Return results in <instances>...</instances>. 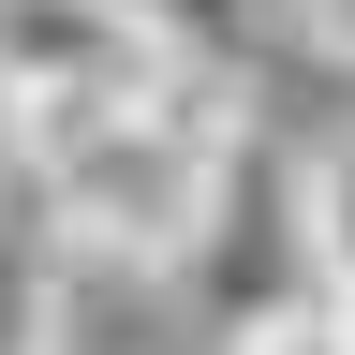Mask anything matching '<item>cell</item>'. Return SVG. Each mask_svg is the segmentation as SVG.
Here are the masks:
<instances>
[{
	"mask_svg": "<svg viewBox=\"0 0 355 355\" xmlns=\"http://www.w3.org/2000/svg\"><path fill=\"white\" fill-rule=\"evenodd\" d=\"M15 148H30V207H44L60 266H178L193 222H207L222 148H237V104H222V74L163 60L148 89L15 119Z\"/></svg>",
	"mask_w": 355,
	"mask_h": 355,
	"instance_id": "1",
	"label": "cell"
},
{
	"mask_svg": "<svg viewBox=\"0 0 355 355\" xmlns=\"http://www.w3.org/2000/svg\"><path fill=\"white\" fill-rule=\"evenodd\" d=\"M148 74H163V30L133 0H0V119H60Z\"/></svg>",
	"mask_w": 355,
	"mask_h": 355,
	"instance_id": "2",
	"label": "cell"
},
{
	"mask_svg": "<svg viewBox=\"0 0 355 355\" xmlns=\"http://www.w3.org/2000/svg\"><path fill=\"white\" fill-rule=\"evenodd\" d=\"M296 237H311V282L355 296V148H311L296 163Z\"/></svg>",
	"mask_w": 355,
	"mask_h": 355,
	"instance_id": "3",
	"label": "cell"
},
{
	"mask_svg": "<svg viewBox=\"0 0 355 355\" xmlns=\"http://www.w3.org/2000/svg\"><path fill=\"white\" fill-rule=\"evenodd\" d=\"M0 355H74V282H60V252H0Z\"/></svg>",
	"mask_w": 355,
	"mask_h": 355,
	"instance_id": "4",
	"label": "cell"
},
{
	"mask_svg": "<svg viewBox=\"0 0 355 355\" xmlns=\"http://www.w3.org/2000/svg\"><path fill=\"white\" fill-rule=\"evenodd\" d=\"M237 355H340V326H326V296H311V311H282V326H237Z\"/></svg>",
	"mask_w": 355,
	"mask_h": 355,
	"instance_id": "5",
	"label": "cell"
},
{
	"mask_svg": "<svg viewBox=\"0 0 355 355\" xmlns=\"http://www.w3.org/2000/svg\"><path fill=\"white\" fill-rule=\"evenodd\" d=\"M296 30H311V44H326V60H340V74H355V0H296Z\"/></svg>",
	"mask_w": 355,
	"mask_h": 355,
	"instance_id": "6",
	"label": "cell"
},
{
	"mask_svg": "<svg viewBox=\"0 0 355 355\" xmlns=\"http://www.w3.org/2000/svg\"><path fill=\"white\" fill-rule=\"evenodd\" d=\"M326 326H340V355H355V296H326Z\"/></svg>",
	"mask_w": 355,
	"mask_h": 355,
	"instance_id": "7",
	"label": "cell"
}]
</instances>
